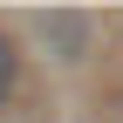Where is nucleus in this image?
Instances as JSON below:
<instances>
[{
  "label": "nucleus",
  "mask_w": 123,
  "mask_h": 123,
  "mask_svg": "<svg viewBox=\"0 0 123 123\" xmlns=\"http://www.w3.org/2000/svg\"><path fill=\"white\" fill-rule=\"evenodd\" d=\"M27 27H34V41H41L55 62H82V55H89V34H96L89 14H34Z\"/></svg>",
  "instance_id": "obj_1"
},
{
  "label": "nucleus",
  "mask_w": 123,
  "mask_h": 123,
  "mask_svg": "<svg viewBox=\"0 0 123 123\" xmlns=\"http://www.w3.org/2000/svg\"><path fill=\"white\" fill-rule=\"evenodd\" d=\"M7 89H14V41L0 34V103H7Z\"/></svg>",
  "instance_id": "obj_2"
}]
</instances>
